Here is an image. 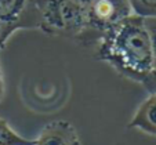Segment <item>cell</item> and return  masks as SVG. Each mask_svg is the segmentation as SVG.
<instances>
[{
    "instance_id": "4",
    "label": "cell",
    "mask_w": 156,
    "mask_h": 145,
    "mask_svg": "<svg viewBox=\"0 0 156 145\" xmlns=\"http://www.w3.org/2000/svg\"><path fill=\"white\" fill-rule=\"evenodd\" d=\"M0 19L18 29L39 27V15L33 0H0Z\"/></svg>"
},
{
    "instance_id": "2",
    "label": "cell",
    "mask_w": 156,
    "mask_h": 145,
    "mask_svg": "<svg viewBox=\"0 0 156 145\" xmlns=\"http://www.w3.org/2000/svg\"><path fill=\"white\" fill-rule=\"evenodd\" d=\"M41 32L76 41L86 27V7L73 0H33Z\"/></svg>"
},
{
    "instance_id": "13",
    "label": "cell",
    "mask_w": 156,
    "mask_h": 145,
    "mask_svg": "<svg viewBox=\"0 0 156 145\" xmlns=\"http://www.w3.org/2000/svg\"><path fill=\"white\" fill-rule=\"evenodd\" d=\"M73 2H76V3H79V4H82V6H88V4L91 3L93 0H73Z\"/></svg>"
},
{
    "instance_id": "12",
    "label": "cell",
    "mask_w": 156,
    "mask_h": 145,
    "mask_svg": "<svg viewBox=\"0 0 156 145\" xmlns=\"http://www.w3.org/2000/svg\"><path fill=\"white\" fill-rule=\"evenodd\" d=\"M4 95V77H3V71H2V64H0V101Z\"/></svg>"
},
{
    "instance_id": "11",
    "label": "cell",
    "mask_w": 156,
    "mask_h": 145,
    "mask_svg": "<svg viewBox=\"0 0 156 145\" xmlns=\"http://www.w3.org/2000/svg\"><path fill=\"white\" fill-rule=\"evenodd\" d=\"M141 84L144 86V89L147 90L149 94L151 93H156V68H153L152 71L148 73V76L142 80Z\"/></svg>"
},
{
    "instance_id": "6",
    "label": "cell",
    "mask_w": 156,
    "mask_h": 145,
    "mask_svg": "<svg viewBox=\"0 0 156 145\" xmlns=\"http://www.w3.org/2000/svg\"><path fill=\"white\" fill-rule=\"evenodd\" d=\"M127 127L156 137V93H151L149 97L142 101L130 119Z\"/></svg>"
},
{
    "instance_id": "1",
    "label": "cell",
    "mask_w": 156,
    "mask_h": 145,
    "mask_svg": "<svg viewBox=\"0 0 156 145\" xmlns=\"http://www.w3.org/2000/svg\"><path fill=\"white\" fill-rule=\"evenodd\" d=\"M95 58L106 62L120 76L141 84L155 68L144 17L131 14L106 30L97 43Z\"/></svg>"
},
{
    "instance_id": "8",
    "label": "cell",
    "mask_w": 156,
    "mask_h": 145,
    "mask_svg": "<svg viewBox=\"0 0 156 145\" xmlns=\"http://www.w3.org/2000/svg\"><path fill=\"white\" fill-rule=\"evenodd\" d=\"M133 12L140 17H156V0H129Z\"/></svg>"
},
{
    "instance_id": "3",
    "label": "cell",
    "mask_w": 156,
    "mask_h": 145,
    "mask_svg": "<svg viewBox=\"0 0 156 145\" xmlns=\"http://www.w3.org/2000/svg\"><path fill=\"white\" fill-rule=\"evenodd\" d=\"M131 14L129 0H93L86 6V27L76 41L82 46H97L106 30Z\"/></svg>"
},
{
    "instance_id": "9",
    "label": "cell",
    "mask_w": 156,
    "mask_h": 145,
    "mask_svg": "<svg viewBox=\"0 0 156 145\" xmlns=\"http://www.w3.org/2000/svg\"><path fill=\"white\" fill-rule=\"evenodd\" d=\"M18 28L12 24H9V22H4V21L0 19V50L4 48L7 40L12 36V33L17 32Z\"/></svg>"
},
{
    "instance_id": "5",
    "label": "cell",
    "mask_w": 156,
    "mask_h": 145,
    "mask_svg": "<svg viewBox=\"0 0 156 145\" xmlns=\"http://www.w3.org/2000/svg\"><path fill=\"white\" fill-rule=\"evenodd\" d=\"M33 145H80V137L71 122L55 120L41 129Z\"/></svg>"
},
{
    "instance_id": "7",
    "label": "cell",
    "mask_w": 156,
    "mask_h": 145,
    "mask_svg": "<svg viewBox=\"0 0 156 145\" xmlns=\"http://www.w3.org/2000/svg\"><path fill=\"white\" fill-rule=\"evenodd\" d=\"M35 140H29L20 136L7 123L6 119L0 118V145H33Z\"/></svg>"
},
{
    "instance_id": "10",
    "label": "cell",
    "mask_w": 156,
    "mask_h": 145,
    "mask_svg": "<svg viewBox=\"0 0 156 145\" xmlns=\"http://www.w3.org/2000/svg\"><path fill=\"white\" fill-rule=\"evenodd\" d=\"M144 21H145V27H147L149 37H151V44H152L153 59H155V68H156V17L144 18Z\"/></svg>"
}]
</instances>
